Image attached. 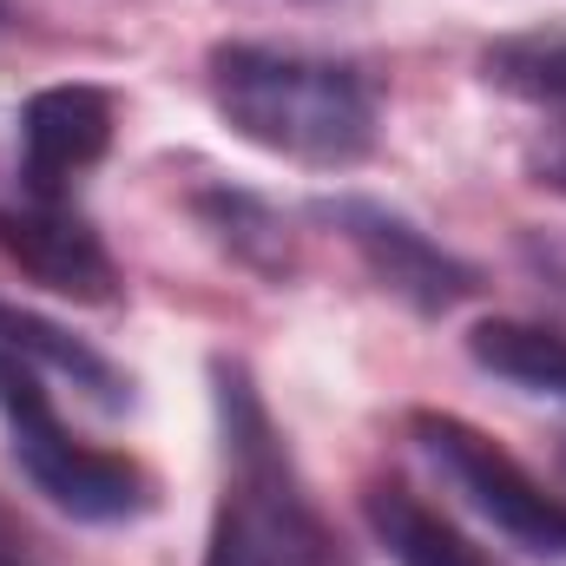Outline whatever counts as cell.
<instances>
[{"mask_svg": "<svg viewBox=\"0 0 566 566\" xmlns=\"http://www.w3.org/2000/svg\"><path fill=\"white\" fill-rule=\"evenodd\" d=\"M0 349H13L20 363H33L40 376H60V382H73L93 409H106V416H119L126 402H133V382L93 349V343H80V336H66L60 323H46V316H33V310H13V303H0Z\"/></svg>", "mask_w": 566, "mask_h": 566, "instance_id": "8", "label": "cell"}, {"mask_svg": "<svg viewBox=\"0 0 566 566\" xmlns=\"http://www.w3.org/2000/svg\"><path fill=\"white\" fill-rule=\"evenodd\" d=\"M0 258L20 264L33 283L73 296V303H113L119 296V264L99 244V231L73 205H0Z\"/></svg>", "mask_w": 566, "mask_h": 566, "instance_id": "6", "label": "cell"}, {"mask_svg": "<svg viewBox=\"0 0 566 566\" xmlns=\"http://www.w3.org/2000/svg\"><path fill=\"white\" fill-rule=\"evenodd\" d=\"M211 99L238 139L310 171H349L376 151V86L349 60L231 40L211 53Z\"/></svg>", "mask_w": 566, "mask_h": 566, "instance_id": "1", "label": "cell"}, {"mask_svg": "<svg viewBox=\"0 0 566 566\" xmlns=\"http://www.w3.org/2000/svg\"><path fill=\"white\" fill-rule=\"evenodd\" d=\"M560 171H566V151H560Z\"/></svg>", "mask_w": 566, "mask_h": 566, "instance_id": "14", "label": "cell"}, {"mask_svg": "<svg viewBox=\"0 0 566 566\" xmlns=\"http://www.w3.org/2000/svg\"><path fill=\"white\" fill-rule=\"evenodd\" d=\"M0 422L13 434V461L27 468V481L53 507H66L73 521L113 527V521H139L151 507V481H145L139 461L80 441L53 416V402L40 389V369L20 363L13 349H0Z\"/></svg>", "mask_w": 566, "mask_h": 566, "instance_id": "3", "label": "cell"}, {"mask_svg": "<svg viewBox=\"0 0 566 566\" xmlns=\"http://www.w3.org/2000/svg\"><path fill=\"white\" fill-rule=\"evenodd\" d=\"M0 566H27V560H20V547H13V541H0Z\"/></svg>", "mask_w": 566, "mask_h": 566, "instance_id": "13", "label": "cell"}, {"mask_svg": "<svg viewBox=\"0 0 566 566\" xmlns=\"http://www.w3.org/2000/svg\"><path fill=\"white\" fill-rule=\"evenodd\" d=\"M488 86L527 99V106H560L566 113V27H541V33H507L481 53Z\"/></svg>", "mask_w": 566, "mask_h": 566, "instance_id": "11", "label": "cell"}, {"mask_svg": "<svg viewBox=\"0 0 566 566\" xmlns=\"http://www.w3.org/2000/svg\"><path fill=\"white\" fill-rule=\"evenodd\" d=\"M113 145V93L99 86H46L20 106V178L27 198L66 205V185L93 171Z\"/></svg>", "mask_w": 566, "mask_h": 566, "instance_id": "7", "label": "cell"}, {"mask_svg": "<svg viewBox=\"0 0 566 566\" xmlns=\"http://www.w3.org/2000/svg\"><path fill=\"white\" fill-rule=\"evenodd\" d=\"M218 422H224V494L211 514L205 566H349L336 527L303 494L290 448L238 363H218Z\"/></svg>", "mask_w": 566, "mask_h": 566, "instance_id": "2", "label": "cell"}, {"mask_svg": "<svg viewBox=\"0 0 566 566\" xmlns=\"http://www.w3.org/2000/svg\"><path fill=\"white\" fill-rule=\"evenodd\" d=\"M198 211H205V218L218 224V238L238 244V258H251L258 271H290V238H283V224L258 205V198H244V191H205Z\"/></svg>", "mask_w": 566, "mask_h": 566, "instance_id": "12", "label": "cell"}, {"mask_svg": "<svg viewBox=\"0 0 566 566\" xmlns=\"http://www.w3.org/2000/svg\"><path fill=\"white\" fill-rule=\"evenodd\" d=\"M409 428H416V441H422L428 461L454 481V494H461L481 521H494V534H507V541L527 547V554L566 560V501L547 494L494 434H481V428L461 422V416H434V409H422Z\"/></svg>", "mask_w": 566, "mask_h": 566, "instance_id": "4", "label": "cell"}, {"mask_svg": "<svg viewBox=\"0 0 566 566\" xmlns=\"http://www.w3.org/2000/svg\"><path fill=\"white\" fill-rule=\"evenodd\" d=\"M468 356H474L488 376H501V382H514V389H527V396L566 402V336L547 329V323L488 316V323L468 329Z\"/></svg>", "mask_w": 566, "mask_h": 566, "instance_id": "10", "label": "cell"}, {"mask_svg": "<svg viewBox=\"0 0 566 566\" xmlns=\"http://www.w3.org/2000/svg\"><path fill=\"white\" fill-rule=\"evenodd\" d=\"M363 514H369L382 554L396 566H494L454 521H441L422 494L402 488V481H376L363 494Z\"/></svg>", "mask_w": 566, "mask_h": 566, "instance_id": "9", "label": "cell"}, {"mask_svg": "<svg viewBox=\"0 0 566 566\" xmlns=\"http://www.w3.org/2000/svg\"><path fill=\"white\" fill-rule=\"evenodd\" d=\"M316 218L336 238H349V251L369 264V277L389 296H402L409 310H422V316H448L454 303H468L481 290L474 264L441 251L428 231H416L402 211H389L376 198H316Z\"/></svg>", "mask_w": 566, "mask_h": 566, "instance_id": "5", "label": "cell"}]
</instances>
